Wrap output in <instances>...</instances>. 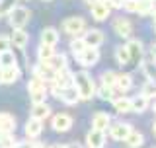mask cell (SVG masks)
I'll return each instance as SVG.
<instances>
[{"instance_id": "obj_1", "label": "cell", "mask_w": 156, "mask_h": 148, "mask_svg": "<svg viewBox=\"0 0 156 148\" xmlns=\"http://www.w3.org/2000/svg\"><path fill=\"white\" fill-rule=\"evenodd\" d=\"M72 86L76 88L80 100H92L96 96V84H94V78L90 76L86 70H78V72H72Z\"/></svg>"}, {"instance_id": "obj_2", "label": "cell", "mask_w": 156, "mask_h": 148, "mask_svg": "<svg viewBox=\"0 0 156 148\" xmlns=\"http://www.w3.org/2000/svg\"><path fill=\"white\" fill-rule=\"evenodd\" d=\"M86 19L80 18V16H72V18H66L65 22H62V31L68 33V35L72 37H80L82 33L86 31Z\"/></svg>"}, {"instance_id": "obj_3", "label": "cell", "mask_w": 156, "mask_h": 148, "mask_svg": "<svg viewBox=\"0 0 156 148\" xmlns=\"http://www.w3.org/2000/svg\"><path fill=\"white\" fill-rule=\"evenodd\" d=\"M29 18H31V12L23 6H14L8 14V19H10L12 27H23L29 22Z\"/></svg>"}, {"instance_id": "obj_4", "label": "cell", "mask_w": 156, "mask_h": 148, "mask_svg": "<svg viewBox=\"0 0 156 148\" xmlns=\"http://www.w3.org/2000/svg\"><path fill=\"white\" fill-rule=\"evenodd\" d=\"M72 123H74L72 115H68V113H57L51 119V127L57 132H66V131L72 129Z\"/></svg>"}, {"instance_id": "obj_5", "label": "cell", "mask_w": 156, "mask_h": 148, "mask_svg": "<svg viewBox=\"0 0 156 148\" xmlns=\"http://www.w3.org/2000/svg\"><path fill=\"white\" fill-rule=\"evenodd\" d=\"M78 62H80L84 68L96 66L98 62H100V51H98V47H86L84 51L78 55Z\"/></svg>"}, {"instance_id": "obj_6", "label": "cell", "mask_w": 156, "mask_h": 148, "mask_svg": "<svg viewBox=\"0 0 156 148\" xmlns=\"http://www.w3.org/2000/svg\"><path fill=\"white\" fill-rule=\"evenodd\" d=\"M82 39H84L86 47H100L101 43H104L105 35H104V31L98 29V27H92V29L86 27V31L82 33Z\"/></svg>"}, {"instance_id": "obj_7", "label": "cell", "mask_w": 156, "mask_h": 148, "mask_svg": "<svg viewBox=\"0 0 156 148\" xmlns=\"http://www.w3.org/2000/svg\"><path fill=\"white\" fill-rule=\"evenodd\" d=\"M113 29H115L117 35L123 37V39H129L131 35H133V23H131L129 18H123V16L113 19Z\"/></svg>"}, {"instance_id": "obj_8", "label": "cell", "mask_w": 156, "mask_h": 148, "mask_svg": "<svg viewBox=\"0 0 156 148\" xmlns=\"http://www.w3.org/2000/svg\"><path fill=\"white\" fill-rule=\"evenodd\" d=\"M90 12H92V18L96 19V22H104V19L109 18L111 14V8L105 4V0H98L90 6Z\"/></svg>"}, {"instance_id": "obj_9", "label": "cell", "mask_w": 156, "mask_h": 148, "mask_svg": "<svg viewBox=\"0 0 156 148\" xmlns=\"http://www.w3.org/2000/svg\"><path fill=\"white\" fill-rule=\"evenodd\" d=\"M133 131L131 129L129 123H113V125H109V136L113 140H125L127 136H129V132Z\"/></svg>"}, {"instance_id": "obj_10", "label": "cell", "mask_w": 156, "mask_h": 148, "mask_svg": "<svg viewBox=\"0 0 156 148\" xmlns=\"http://www.w3.org/2000/svg\"><path fill=\"white\" fill-rule=\"evenodd\" d=\"M86 144H88V148H104L105 146V131L92 129L86 136Z\"/></svg>"}, {"instance_id": "obj_11", "label": "cell", "mask_w": 156, "mask_h": 148, "mask_svg": "<svg viewBox=\"0 0 156 148\" xmlns=\"http://www.w3.org/2000/svg\"><path fill=\"white\" fill-rule=\"evenodd\" d=\"M10 41H12L14 47L23 49V47L29 43V33H27L23 27H14V29H12V35H10Z\"/></svg>"}, {"instance_id": "obj_12", "label": "cell", "mask_w": 156, "mask_h": 148, "mask_svg": "<svg viewBox=\"0 0 156 148\" xmlns=\"http://www.w3.org/2000/svg\"><path fill=\"white\" fill-rule=\"evenodd\" d=\"M127 51H129V57H131V62H139V61H143V53H144V49H143V43L139 41V39H131L129 43H127Z\"/></svg>"}, {"instance_id": "obj_13", "label": "cell", "mask_w": 156, "mask_h": 148, "mask_svg": "<svg viewBox=\"0 0 156 148\" xmlns=\"http://www.w3.org/2000/svg\"><path fill=\"white\" fill-rule=\"evenodd\" d=\"M51 82H55L57 86H61V88L72 86V72L68 70V66H66V68H61V70H55Z\"/></svg>"}, {"instance_id": "obj_14", "label": "cell", "mask_w": 156, "mask_h": 148, "mask_svg": "<svg viewBox=\"0 0 156 148\" xmlns=\"http://www.w3.org/2000/svg\"><path fill=\"white\" fill-rule=\"evenodd\" d=\"M111 125V117L107 115L105 111H98L94 113L92 117V129H98V131H107V127Z\"/></svg>"}, {"instance_id": "obj_15", "label": "cell", "mask_w": 156, "mask_h": 148, "mask_svg": "<svg viewBox=\"0 0 156 148\" xmlns=\"http://www.w3.org/2000/svg\"><path fill=\"white\" fill-rule=\"evenodd\" d=\"M18 78H20V68H18V65L0 68V80H2V84H14V82H18Z\"/></svg>"}, {"instance_id": "obj_16", "label": "cell", "mask_w": 156, "mask_h": 148, "mask_svg": "<svg viewBox=\"0 0 156 148\" xmlns=\"http://www.w3.org/2000/svg\"><path fill=\"white\" fill-rule=\"evenodd\" d=\"M150 107V100L144 96V93H139V96L131 97V111L135 113H144Z\"/></svg>"}, {"instance_id": "obj_17", "label": "cell", "mask_w": 156, "mask_h": 148, "mask_svg": "<svg viewBox=\"0 0 156 148\" xmlns=\"http://www.w3.org/2000/svg\"><path fill=\"white\" fill-rule=\"evenodd\" d=\"M58 100H62L66 105H76V103L80 101V96H78V92H76L74 86H66V88H62Z\"/></svg>"}, {"instance_id": "obj_18", "label": "cell", "mask_w": 156, "mask_h": 148, "mask_svg": "<svg viewBox=\"0 0 156 148\" xmlns=\"http://www.w3.org/2000/svg\"><path fill=\"white\" fill-rule=\"evenodd\" d=\"M12 131H16V119L10 113H0V132L2 135H10Z\"/></svg>"}, {"instance_id": "obj_19", "label": "cell", "mask_w": 156, "mask_h": 148, "mask_svg": "<svg viewBox=\"0 0 156 148\" xmlns=\"http://www.w3.org/2000/svg\"><path fill=\"white\" fill-rule=\"evenodd\" d=\"M31 117H33V119H39V121H45L47 117H51V107H49L45 101H43V103H33Z\"/></svg>"}, {"instance_id": "obj_20", "label": "cell", "mask_w": 156, "mask_h": 148, "mask_svg": "<svg viewBox=\"0 0 156 148\" xmlns=\"http://www.w3.org/2000/svg\"><path fill=\"white\" fill-rule=\"evenodd\" d=\"M45 65L51 68L53 72H55V70H61V68H66L68 66V61H66V55H65V53H61V55H57V53H55V55L49 58V61H45Z\"/></svg>"}, {"instance_id": "obj_21", "label": "cell", "mask_w": 156, "mask_h": 148, "mask_svg": "<svg viewBox=\"0 0 156 148\" xmlns=\"http://www.w3.org/2000/svg\"><path fill=\"white\" fill-rule=\"evenodd\" d=\"M43 132V121H39V119H29L26 123V135L29 136V139H37L39 135Z\"/></svg>"}, {"instance_id": "obj_22", "label": "cell", "mask_w": 156, "mask_h": 148, "mask_svg": "<svg viewBox=\"0 0 156 148\" xmlns=\"http://www.w3.org/2000/svg\"><path fill=\"white\" fill-rule=\"evenodd\" d=\"M58 39H61V35H58V31L55 27H45L41 31V43H45V45H53V47H55L58 43Z\"/></svg>"}, {"instance_id": "obj_23", "label": "cell", "mask_w": 156, "mask_h": 148, "mask_svg": "<svg viewBox=\"0 0 156 148\" xmlns=\"http://www.w3.org/2000/svg\"><path fill=\"white\" fill-rule=\"evenodd\" d=\"M115 88L119 92H127L133 88V76H131L129 72H121L117 74V80H115Z\"/></svg>"}, {"instance_id": "obj_24", "label": "cell", "mask_w": 156, "mask_h": 148, "mask_svg": "<svg viewBox=\"0 0 156 148\" xmlns=\"http://www.w3.org/2000/svg\"><path fill=\"white\" fill-rule=\"evenodd\" d=\"M125 142H127V146H129V148H140V146L144 144V135H143V132H139V131H131L129 136L125 139Z\"/></svg>"}, {"instance_id": "obj_25", "label": "cell", "mask_w": 156, "mask_h": 148, "mask_svg": "<svg viewBox=\"0 0 156 148\" xmlns=\"http://www.w3.org/2000/svg\"><path fill=\"white\" fill-rule=\"evenodd\" d=\"M111 101H113V107H115L117 113H123L125 115V113L131 111V100L129 97H125V96L123 97H113Z\"/></svg>"}, {"instance_id": "obj_26", "label": "cell", "mask_w": 156, "mask_h": 148, "mask_svg": "<svg viewBox=\"0 0 156 148\" xmlns=\"http://www.w3.org/2000/svg\"><path fill=\"white\" fill-rule=\"evenodd\" d=\"M53 55H55V47L53 45H45V43H41L37 49V58H39V62H45L49 61Z\"/></svg>"}, {"instance_id": "obj_27", "label": "cell", "mask_w": 156, "mask_h": 148, "mask_svg": "<svg viewBox=\"0 0 156 148\" xmlns=\"http://www.w3.org/2000/svg\"><path fill=\"white\" fill-rule=\"evenodd\" d=\"M115 61L119 62L121 66H127L131 62V57H129V51H127V47L125 45H119L115 49Z\"/></svg>"}, {"instance_id": "obj_28", "label": "cell", "mask_w": 156, "mask_h": 148, "mask_svg": "<svg viewBox=\"0 0 156 148\" xmlns=\"http://www.w3.org/2000/svg\"><path fill=\"white\" fill-rule=\"evenodd\" d=\"M152 12H154L152 0H139V8H136V14H139V16H150Z\"/></svg>"}, {"instance_id": "obj_29", "label": "cell", "mask_w": 156, "mask_h": 148, "mask_svg": "<svg viewBox=\"0 0 156 148\" xmlns=\"http://www.w3.org/2000/svg\"><path fill=\"white\" fill-rule=\"evenodd\" d=\"M96 96L100 97V100H104V101H111V100H113V88L101 84L100 88H96Z\"/></svg>"}, {"instance_id": "obj_30", "label": "cell", "mask_w": 156, "mask_h": 148, "mask_svg": "<svg viewBox=\"0 0 156 148\" xmlns=\"http://www.w3.org/2000/svg\"><path fill=\"white\" fill-rule=\"evenodd\" d=\"M143 70H144V76L148 78V80H156V65L154 61H143Z\"/></svg>"}, {"instance_id": "obj_31", "label": "cell", "mask_w": 156, "mask_h": 148, "mask_svg": "<svg viewBox=\"0 0 156 148\" xmlns=\"http://www.w3.org/2000/svg\"><path fill=\"white\" fill-rule=\"evenodd\" d=\"M16 65V57H14L12 51H4L0 53V68H6V66H12Z\"/></svg>"}, {"instance_id": "obj_32", "label": "cell", "mask_w": 156, "mask_h": 148, "mask_svg": "<svg viewBox=\"0 0 156 148\" xmlns=\"http://www.w3.org/2000/svg\"><path fill=\"white\" fill-rule=\"evenodd\" d=\"M84 49H86V43H84V39H82V37H74L70 41V51H72V55H74V57H78Z\"/></svg>"}, {"instance_id": "obj_33", "label": "cell", "mask_w": 156, "mask_h": 148, "mask_svg": "<svg viewBox=\"0 0 156 148\" xmlns=\"http://www.w3.org/2000/svg\"><path fill=\"white\" fill-rule=\"evenodd\" d=\"M29 97H31V103H43L47 97V88H39V90L29 92Z\"/></svg>"}, {"instance_id": "obj_34", "label": "cell", "mask_w": 156, "mask_h": 148, "mask_svg": "<svg viewBox=\"0 0 156 148\" xmlns=\"http://www.w3.org/2000/svg\"><path fill=\"white\" fill-rule=\"evenodd\" d=\"M115 80H117V72H111V70H105L101 74V84L104 86H109V88H115Z\"/></svg>"}, {"instance_id": "obj_35", "label": "cell", "mask_w": 156, "mask_h": 148, "mask_svg": "<svg viewBox=\"0 0 156 148\" xmlns=\"http://www.w3.org/2000/svg\"><path fill=\"white\" fill-rule=\"evenodd\" d=\"M143 93H144L146 97H148V100L154 96V93H156V84H154V80H146V82H144V86H143Z\"/></svg>"}, {"instance_id": "obj_36", "label": "cell", "mask_w": 156, "mask_h": 148, "mask_svg": "<svg viewBox=\"0 0 156 148\" xmlns=\"http://www.w3.org/2000/svg\"><path fill=\"white\" fill-rule=\"evenodd\" d=\"M18 0H0V16H4V14H10V10L16 6Z\"/></svg>"}, {"instance_id": "obj_37", "label": "cell", "mask_w": 156, "mask_h": 148, "mask_svg": "<svg viewBox=\"0 0 156 148\" xmlns=\"http://www.w3.org/2000/svg\"><path fill=\"white\" fill-rule=\"evenodd\" d=\"M125 10V12L129 14H136V8H139V0H123V6H121Z\"/></svg>"}, {"instance_id": "obj_38", "label": "cell", "mask_w": 156, "mask_h": 148, "mask_svg": "<svg viewBox=\"0 0 156 148\" xmlns=\"http://www.w3.org/2000/svg\"><path fill=\"white\" fill-rule=\"evenodd\" d=\"M39 88H45V80H41V78H37V76H33L31 80H29V84H27V90L33 92V90H39Z\"/></svg>"}, {"instance_id": "obj_39", "label": "cell", "mask_w": 156, "mask_h": 148, "mask_svg": "<svg viewBox=\"0 0 156 148\" xmlns=\"http://www.w3.org/2000/svg\"><path fill=\"white\" fill-rule=\"evenodd\" d=\"M14 144H16V140H14L10 135H2V136H0V148H12Z\"/></svg>"}, {"instance_id": "obj_40", "label": "cell", "mask_w": 156, "mask_h": 148, "mask_svg": "<svg viewBox=\"0 0 156 148\" xmlns=\"http://www.w3.org/2000/svg\"><path fill=\"white\" fill-rule=\"evenodd\" d=\"M10 47H12V41H10V37H8V35H0V53L10 51Z\"/></svg>"}, {"instance_id": "obj_41", "label": "cell", "mask_w": 156, "mask_h": 148, "mask_svg": "<svg viewBox=\"0 0 156 148\" xmlns=\"http://www.w3.org/2000/svg\"><path fill=\"white\" fill-rule=\"evenodd\" d=\"M105 4L109 8H121L123 6V0H105Z\"/></svg>"}, {"instance_id": "obj_42", "label": "cell", "mask_w": 156, "mask_h": 148, "mask_svg": "<svg viewBox=\"0 0 156 148\" xmlns=\"http://www.w3.org/2000/svg\"><path fill=\"white\" fill-rule=\"evenodd\" d=\"M12 148H33V142H16Z\"/></svg>"}, {"instance_id": "obj_43", "label": "cell", "mask_w": 156, "mask_h": 148, "mask_svg": "<svg viewBox=\"0 0 156 148\" xmlns=\"http://www.w3.org/2000/svg\"><path fill=\"white\" fill-rule=\"evenodd\" d=\"M66 148H82V144H78V142H70V144H66Z\"/></svg>"}, {"instance_id": "obj_44", "label": "cell", "mask_w": 156, "mask_h": 148, "mask_svg": "<svg viewBox=\"0 0 156 148\" xmlns=\"http://www.w3.org/2000/svg\"><path fill=\"white\" fill-rule=\"evenodd\" d=\"M150 101H152V109H154V113H156V93L150 97Z\"/></svg>"}, {"instance_id": "obj_45", "label": "cell", "mask_w": 156, "mask_h": 148, "mask_svg": "<svg viewBox=\"0 0 156 148\" xmlns=\"http://www.w3.org/2000/svg\"><path fill=\"white\" fill-rule=\"evenodd\" d=\"M152 61H154V65H156V45H152Z\"/></svg>"}, {"instance_id": "obj_46", "label": "cell", "mask_w": 156, "mask_h": 148, "mask_svg": "<svg viewBox=\"0 0 156 148\" xmlns=\"http://www.w3.org/2000/svg\"><path fill=\"white\" fill-rule=\"evenodd\" d=\"M84 2L88 4V6H92V4H94V2H98V0H84Z\"/></svg>"}, {"instance_id": "obj_47", "label": "cell", "mask_w": 156, "mask_h": 148, "mask_svg": "<svg viewBox=\"0 0 156 148\" xmlns=\"http://www.w3.org/2000/svg\"><path fill=\"white\" fill-rule=\"evenodd\" d=\"M51 148H66V146H65V144H53Z\"/></svg>"}, {"instance_id": "obj_48", "label": "cell", "mask_w": 156, "mask_h": 148, "mask_svg": "<svg viewBox=\"0 0 156 148\" xmlns=\"http://www.w3.org/2000/svg\"><path fill=\"white\" fill-rule=\"evenodd\" d=\"M152 132H154V136H156V121H154V125H152Z\"/></svg>"}, {"instance_id": "obj_49", "label": "cell", "mask_w": 156, "mask_h": 148, "mask_svg": "<svg viewBox=\"0 0 156 148\" xmlns=\"http://www.w3.org/2000/svg\"><path fill=\"white\" fill-rule=\"evenodd\" d=\"M152 27H154V33H156V19H154V23H152Z\"/></svg>"}, {"instance_id": "obj_50", "label": "cell", "mask_w": 156, "mask_h": 148, "mask_svg": "<svg viewBox=\"0 0 156 148\" xmlns=\"http://www.w3.org/2000/svg\"><path fill=\"white\" fill-rule=\"evenodd\" d=\"M152 14H156V12H152ZM154 19H156V16H154Z\"/></svg>"}, {"instance_id": "obj_51", "label": "cell", "mask_w": 156, "mask_h": 148, "mask_svg": "<svg viewBox=\"0 0 156 148\" xmlns=\"http://www.w3.org/2000/svg\"><path fill=\"white\" fill-rule=\"evenodd\" d=\"M45 2H51V0H45Z\"/></svg>"}, {"instance_id": "obj_52", "label": "cell", "mask_w": 156, "mask_h": 148, "mask_svg": "<svg viewBox=\"0 0 156 148\" xmlns=\"http://www.w3.org/2000/svg\"><path fill=\"white\" fill-rule=\"evenodd\" d=\"M0 84H2V80H0Z\"/></svg>"}, {"instance_id": "obj_53", "label": "cell", "mask_w": 156, "mask_h": 148, "mask_svg": "<svg viewBox=\"0 0 156 148\" xmlns=\"http://www.w3.org/2000/svg\"><path fill=\"white\" fill-rule=\"evenodd\" d=\"M152 148H156V146H152Z\"/></svg>"}, {"instance_id": "obj_54", "label": "cell", "mask_w": 156, "mask_h": 148, "mask_svg": "<svg viewBox=\"0 0 156 148\" xmlns=\"http://www.w3.org/2000/svg\"><path fill=\"white\" fill-rule=\"evenodd\" d=\"M152 2H154V0H152Z\"/></svg>"}]
</instances>
